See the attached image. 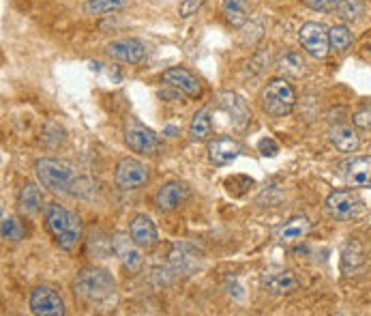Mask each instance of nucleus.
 <instances>
[{
  "instance_id": "obj_6",
  "label": "nucleus",
  "mask_w": 371,
  "mask_h": 316,
  "mask_svg": "<svg viewBox=\"0 0 371 316\" xmlns=\"http://www.w3.org/2000/svg\"><path fill=\"white\" fill-rule=\"evenodd\" d=\"M114 181L116 187H120L122 191L144 187L151 181V168L136 157H122L116 166Z\"/></svg>"
},
{
  "instance_id": "obj_17",
  "label": "nucleus",
  "mask_w": 371,
  "mask_h": 316,
  "mask_svg": "<svg viewBox=\"0 0 371 316\" xmlns=\"http://www.w3.org/2000/svg\"><path fill=\"white\" fill-rule=\"evenodd\" d=\"M345 183L350 187H371V157H354L345 166Z\"/></svg>"
},
{
  "instance_id": "obj_19",
  "label": "nucleus",
  "mask_w": 371,
  "mask_h": 316,
  "mask_svg": "<svg viewBox=\"0 0 371 316\" xmlns=\"http://www.w3.org/2000/svg\"><path fill=\"white\" fill-rule=\"evenodd\" d=\"M43 204H45L43 202V194H41V189L35 183H26V185L20 187V191H18V209L22 211L24 216H37L41 209H45Z\"/></svg>"
},
{
  "instance_id": "obj_20",
  "label": "nucleus",
  "mask_w": 371,
  "mask_h": 316,
  "mask_svg": "<svg viewBox=\"0 0 371 316\" xmlns=\"http://www.w3.org/2000/svg\"><path fill=\"white\" fill-rule=\"evenodd\" d=\"M328 140L339 153H356L358 144H360L356 132L348 125H337V127L328 130Z\"/></svg>"
},
{
  "instance_id": "obj_30",
  "label": "nucleus",
  "mask_w": 371,
  "mask_h": 316,
  "mask_svg": "<svg viewBox=\"0 0 371 316\" xmlns=\"http://www.w3.org/2000/svg\"><path fill=\"white\" fill-rule=\"evenodd\" d=\"M204 3H206V0H183L181 7H178L181 18H191L193 14H198L204 7Z\"/></svg>"
},
{
  "instance_id": "obj_8",
  "label": "nucleus",
  "mask_w": 371,
  "mask_h": 316,
  "mask_svg": "<svg viewBox=\"0 0 371 316\" xmlns=\"http://www.w3.org/2000/svg\"><path fill=\"white\" fill-rule=\"evenodd\" d=\"M28 305H31V312L37 314V316H63L65 314L63 297L54 288H50V286L33 288Z\"/></svg>"
},
{
  "instance_id": "obj_18",
  "label": "nucleus",
  "mask_w": 371,
  "mask_h": 316,
  "mask_svg": "<svg viewBox=\"0 0 371 316\" xmlns=\"http://www.w3.org/2000/svg\"><path fill=\"white\" fill-rule=\"evenodd\" d=\"M262 286L275 295H286V293H294L299 288V280H296L294 271L284 269V271H275V273H264Z\"/></svg>"
},
{
  "instance_id": "obj_23",
  "label": "nucleus",
  "mask_w": 371,
  "mask_h": 316,
  "mask_svg": "<svg viewBox=\"0 0 371 316\" xmlns=\"http://www.w3.org/2000/svg\"><path fill=\"white\" fill-rule=\"evenodd\" d=\"M213 136V121H210V112L206 108L198 110L195 117L189 123V138L193 142H206Z\"/></svg>"
},
{
  "instance_id": "obj_28",
  "label": "nucleus",
  "mask_w": 371,
  "mask_h": 316,
  "mask_svg": "<svg viewBox=\"0 0 371 316\" xmlns=\"http://www.w3.org/2000/svg\"><path fill=\"white\" fill-rule=\"evenodd\" d=\"M116 246V252H118V256H120V263H122V267L125 269H129V271H138L140 267H142V254H140V250L142 248H131V246H125V248H120V243H114Z\"/></svg>"
},
{
  "instance_id": "obj_10",
  "label": "nucleus",
  "mask_w": 371,
  "mask_h": 316,
  "mask_svg": "<svg viewBox=\"0 0 371 316\" xmlns=\"http://www.w3.org/2000/svg\"><path fill=\"white\" fill-rule=\"evenodd\" d=\"M360 204L362 202H360L358 194L352 189H339V191L328 194V198H326V211L337 220L354 218L360 211Z\"/></svg>"
},
{
  "instance_id": "obj_3",
  "label": "nucleus",
  "mask_w": 371,
  "mask_h": 316,
  "mask_svg": "<svg viewBox=\"0 0 371 316\" xmlns=\"http://www.w3.org/2000/svg\"><path fill=\"white\" fill-rule=\"evenodd\" d=\"M73 295L86 303H105L116 295V280L101 267H84L71 282Z\"/></svg>"
},
{
  "instance_id": "obj_33",
  "label": "nucleus",
  "mask_w": 371,
  "mask_h": 316,
  "mask_svg": "<svg viewBox=\"0 0 371 316\" xmlns=\"http://www.w3.org/2000/svg\"><path fill=\"white\" fill-rule=\"evenodd\" d=\"M354 125L360 130H371V108H362L354 115Z\"/></svg>"
},
{
  "instance_id": "obj_16",
  "label": "nucleus",
  "mask_w": 371,
  "mask_h": 316,
  "mask_svg": "<svg viewBox=\"0 0 371 316\" xmlns=\"http://www.w3.org/2000/svg\"><path fill=\"white\" fill-rule=\"evenodd\" d=\"M202 254L189 246V243H174L172 252H170V267L176 271V275L181 273H193L200 267Z\"/></svg>"
},
{
  "instance_id": "obj_13",
  "label": "nucleus",
  "mask_w": 371,
  "mask_h": 316,
  "mask_svg": "<svg viewBox=\"0 0 371 316\" xmlns=\"http://www.w3.org/2000/svg\"><path fill=\"white\" fill-rule=\"evenodd\" d=\"M189 198V187L181 181H168L163 183L157 194H155V204L163 214H170V211L178 209L185 200Z\"/></svg>"
},
{
  "instance_id": "obj_25",
  "label": "nucleus",
  "mask_w": 371,
  "mask_h": 316,
  "mask_svg": "<svg viewBox=\"0 0 371 316\" xmlns=\"http://www.w3.org/2000/svg\"><path fill=\"white\" fill-rule=\"evenodd\" d=\"M335 14L343 22H356L365 14V3L362 0H339Z\"/></svg>"
},
{
  "instance_id": "obj_12",
  "label": "nucleus",
  "mask_w": 371,
  "mask_h": 316,
  "mask_svg": "<svg viewBox=\"0 0 371 316\" xmlns=\"http://www.w3.org/2000/svg\"><path fill=\"white\" fill-rule=\"evenodd\" d=\"M163 82L168 84V86H172L174 90H178V93H183V95H187V97H200L202 95V84H200V80L189 71V69H185V67H170V69H166L163 71Z\"/></svg>"
},
{
  "instance_id": "obj_32",
  "label": "nucleus",
  "mask_w": 371,
  "mask_h": 316,
  "mask_svg": "<svg viewBox=\"0 0 371 316\" xmlns=\"http://www.w3.org/2000/svg\"><path fill=\"white\" fill-rule=\"evenodd\" d=\"M339 0H305V5L313 11H322V14H328V11H335Z\"/></svg>"
},
{
  "instance_id": "obj_29",
  "label": "nucleus",
  "mask_w": 371,
  "mask_h": 316,
  "mask_svg": "<svg viewBox=\"0 0 371 316\" xmlns=\"http://www.w3.org/2000/svg\"><path fill=\"white\" fill-rule=\"evenodd\" d=\"M281 69H284L286 73L294 75V78H301V75L305 73V60H303L301 54L288 52V54L284 56V60H281Z\"/></svg>"
},
{
  "instance_id": "obj_31",
  "label": "nucleus",
  "mask_w": 371,
  "mask_h": 316,
  "mask_svg": "<svg viewBox=\"0 0 371 316\" xmlns=\"http://www.w3.org/2000/svg\"><path fill=\"white\" fill-rule=\"evenodd\" d=\"M258 151H260L264 157H275V155L279 153V144H277V140H273L271 136H267V138L258 140Z\"/></svg>"
},
{
  "instance_id": "obj_15",
  "label": "nucleus",
  "mask_w": 371,
  "mask_h": 316,
  "mask_svg": "<svg viewBox=\"0 0 371 316\" xmlns=\"http://www.w3.org/2000/svg\"><path fill=\"white\" fill-rule=\"evenodd\" d=\"M129 237H131L134 246H138L142 250L153 248L157 243V239H159L155 222L149 216H144V214L134 216V220L129 222Z\"/></svg>"
},
{
  "instance_id": "obj_9",
  "label": "nucleus",
  "mask_w": 371,
  "mask_h": 316,
  "mask_svg": "<svg viewBox=\"0 0 371 316\" xmlns=\"http://www.w3.org/2000/svg\"><path fill=\"white\" fill-rule=\"evenodd\" d=\"M217 108L230 117V121L236 130H244L247 125H249L252 112H249V108H247V103L242 101V97H238L234 90L217 93Z\"/></svg>"
},
{
  "instance_id": "obj_1",
  "label": "nucleus",
  "mask_w": 371,
  "mask_h": 316,
  "mask_svg": "<svg viewBox=\"0 0 371 316\" xmlns=\"http://www.w3.org/2000/svg\"><path fill=\"white\" fill-rule=\"evenodd\" d=\"M35 174L37 181L52 194H67V196H80L90 198L95 191V183L88 177L77 174L75 168L69 164L54 159V157H41L35 162Z\"/></svg>"
},
{
  "instance_id": "obj_5",
  "label": "nucleus",
  "mask_w": 371,
  "mask_h": 316,
  "mask_svg": "<svg viewBox=\"0 0 371 316\" xmlns=\"http://www.w3.org/2000/svg\"><path fill=\"white\" fill-rule=\"evenodd\" d=\"M125 142L127 147L134 151V153H140V155H157L161 151V140L159 136L149 130L146 125H142L138 119L129 117L125 121Z\"/></svg>"
},
{
  "instance_id": "obj_35",
  "label": "nucleus",
  "mask_w": 371,
  "mask_h": 316,
  "mask_svg": "<svg viewBox=\"0 0 371 316\" xmlns=\"http://www.w3.org/2000/svg\"><path fill=\"white\" fill-rule=\"evenodd\" d=\"M369 52H371V39H369Z\"/></svg>"
},
{
  "instance_id": "obj_26",
  "label": "nucleus",
  "mask_w": 371,
  "mask_h": 316,
  "mask_svg": "<svg viewBox=\"0 0 371 316\" xmlns=\"http://www.w3.org/2000/svg\"><path fill=\"white\" fill-rule=\"evenodd\" d=\"M328 41H330V48L335 52H345L352 46L354 37L345 24H335L333 28H328Z\"/></svg>"
},
{
  "instance_id": "obj_24",
  "label": "nucleus",
  "mask_w": 371,
  "mask_h": 316,
  "mask_svg": "<svg viewBox=\"0 0 371 316\" xmlns=\"http://www.w3.org/2000/svg\"><path fill=\"white\" fill-rule=\"evenodd\" d=\"M131 3L134 0H88V3H84L82 9H84L86 16H105V14L122 11Z\"/></svg>"
},
{
  "instance_id": "obj_22",
  "label": "nucleus",
  "mask_w": 371,
  "mask_h": 316,
  "mask_svg": "<svg viewBox=\"0 0 371 316\" xmlns=\"http://www.w3.org/2000/svg\"><path fill=\"white\" fill-rule=\"evenodd\" d=\"M221 11L225 22L234 28L244 26L247 18H249V5H247V0H221Z\"/></svg>"
},
{
  "instance_id": "obj_34",
  "label": "nucleus",
  "mask_w": 371,
  "mask_h": 316,
  "mask_svg": "<svg viewBox=\"0 0 371 316\" xmlns=\"http://www.w3.org/2000/svg\"><path fill=\"white\" fill-rule=\"evenodd\" d=\"M166 134H170V136H174V134H176V130H174V127H168V130H166Z\"/></svg>"
},
{
  "instance_id": "obj_21",
  "label": "nucleus",
  "mask_w": 371,
  "mask_h": 316,
  "mask_svg": "<svg viewBox=\"0 0 371 316\" xmlns=\"http://www.w3.org/2000/svg\"><path fill=\"white\" fill-rule=\"evenodd\" d=\"M311 226H313L311 220L305 218V216H301V218H292L290 222H286V224L279 228L277 237H279V241H284V243L301 241V239H305V237L311 233Z\"/></svg>"
},
{
  "instance_id": "obj_4",
  "label": "nucleus",
  "mask_w": 371,
  "mask_h": 316,
  "mask_svg": "<svg viewBox=\"0 0 371 316\" xmlns=\"http://www.w3.org/2000/svg\"><path fill=\"white\" fill-rule=\"evenodd\" d=\"M262 110L271 117H288L294 105H296V93L292 88V84L284 78H273L271 82H267L264 90H262Z\"/></svg>"
},
{
  "instance_id": "obj_7",
  "label": "nucleus",
  "mask_w": 371,
  "mask_h": 316,
  "mask_svg": "<svg viewBox=\"0 0 371 316\" xmlns=\"http://www.w3.org/2000/svg\"><path fill=\"white\" fill-rule=\"evenodd\" d=\"M299 39H301V46L305 48V52L311 58H316V60L326 58L328 52H330L328 31L320 22H307V24H303L301 31H299Z\"/></svg>"
},
{
  "instance_id": "obj_14",
  "label": "nucleus",
  "mask_w": 371,
  "mask_h": 316,
  "mask_svg": "<svg viewBox=\"0 0 371 316\" xmlns=\"http://www.w3.org/2000/svg\"><path fill=\"white\" fill-rule=\"evenodd\" d=\"M242 153V144L232 136H221L208 142V159L215 166H225Z\"/></svg>"
},
{
  "instance_id": "obj_11",
  "label": "nucleus",
  "mask_w": 371,
  "mask_h": 316,
  "mask_svg": "<svg viewBox=\"0 0 371 316\" xmlns=\"http://www.w3.org/2000/svg\"><path fill=\"white\" fill-rule=\"evenodd\" d=\"M109 58L127 65H142L146 60V48L140 39H118L107 46Z\"/></svg>"
},
{
  "instance_id": "obj_27",
  "label": "nucleus",
  "mask_w": 371,
  "mask_h": 316,
  "mask_svg": "<svg viewBox=\"0 0 371 316\" xmlns=\"http://www.w3.org/2000/svg\"><path fill=\"white\" fill-rule=\"evenodd\" d=\"M0 235L5 241H22L26 237V226L16 216H5L0 224Z\"/></svg>"
},
{
  "instance_id": "obj_2",
  "label": "nucleus",
  "mask_w": 371,
  "mask_h": 316,
  "mask_svg": "<svg viewBox=\"0 0 371 316\" xmlns=\"http://www.w3.org/2000/svg\"><path fill=\"white\" fill-rule=\"evenodd\" d=\"M43 220L50 235L63 250L71 252L77 248V243L82 241V220L73 211L58 202H48L43 209Z\"/></svg>"
}]
</instances>
